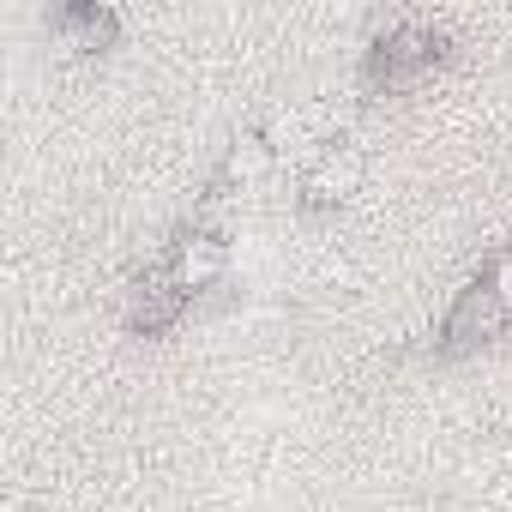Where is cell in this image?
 Segmentation results:
<instances>
[{"mask_svg":"<svg viewBox=\"0 0 512 512\" xmlns=\"http://www.w3.org/2000/svg\"><path fill=\"white\" fill-rule=\"evenodd\" d=\"M452 31L440 19H422V13H404V19H386L368 49H362V67H356V85L362 97H404L416 85H428L446 61H452Z\"/></svg>","mask_w":512,"mask_h":512,"instance_id":"1","label":"cell"},{"mask_svg":"<svg viewBox=\"0 0 512 512\" xmlns=\"http://www.w3.org/2000/svg\"><path fill=\"white\" fill-rule=\"evenodd\" d=\"M500 338H512V314H506V302L494 296V284H488L482 272H470L464 290L446 302V314H440V326H434V338H428V356H434V362H464V356H482V350L500 344Z\"/></svg>","mask_w":512,"mask_h":512,"instance_id":"2","label":"cell"},{"mask_svg":"<svg viewBox=\"0 0 512 512\" xmlns=\"http://www.w3.org/2000/svg\"><path fill=\"white\" fill-rule=\"evenodd\" d=\"M157 266L175 278V290H181L187 302H199V296H211V290L229 284L235 253H229V235H223L211 217H193V223H181V229L169 235V247L157 253Z\"/></svg>","mask_w":512,"mask_h":512,"instance_id":"3","label":"cell"},{"mask_svg":"<svg viewBox=\"0 0 512 512\" xmlns=\"http://www.w3.org/2000/svg\"><path fill=\"white\" fill-rule=\"evenodd\" d=\"M362 175H368L362 145L332 139V145H326V151H314V163L302 169V181H296V211H302V217H326V211L350 205V199H356V187H362Z\"/></svg>","mask_w":512,"mask_h":512,"instance_id":"4","label":"cell"},{"mask_svg":"<svg viewBox=\"0 0 512 512\" xmlns=\"http://www.w3.org/2000/svg\"><path fill=\"white\" fill-rule=\"evenodd\" d=\"M193 314V302L175 290V278L151 260L145 272H133L127 278V302H121V326L133 332V338H163V332H175L181 320Z\"/></svg>","mask_w":512,"mask_h":512,"instance_id":"5","label":"cell"},{"mask_svg":"<svg viewBox=\"0 0 512 512\" xmlns=\"http://www.w3.org/2000/svg\"><path fill=\"white\" fill-rule=\"evenodd\" d=\"M266 169H272V133H266V127H247V133H235V139L223 145V157H217L211 181H205L199 217H205V211H217L223 199L247 193V187H260V181H266Z\"/></svg>","mask_w":512,"mask_h":512,"instance_id":"6","label":"cell"},{"mask_svg":"<svg viewBox=\"0 0 512 512\" xmlns=\"http://www.w3.org/2000/svg\"><path fill=\"white\" fill-rule=\"evenodd\" d=\"M49 43L73 61H91V55H109L121 43V13L103 7V0H67L49 19Z\"/></svg>","mask_w":512,"mask_h":512,"instance_id":"7","label":"cell"},{"mask_svg":"<svg viewBox=\"0 0 512 512\" xmlns=\"http://www.w3.org/2000/svg\"><path fill=\"white\" fill-rule=\"evenodd\" d=\"M476 272L494 284V296H500V302H506V314H512V241H500V247L488 253V260H482Z\"/></svg>","mask_w":512,"mask_h":512,"instance_id":"8","label":"cell"}]
</instances>
